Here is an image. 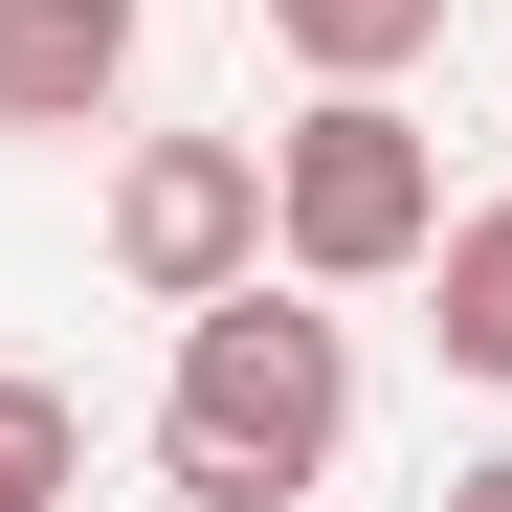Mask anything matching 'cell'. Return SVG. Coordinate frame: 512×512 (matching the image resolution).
Instances as JSON below:
<instances>
[{"label":"cell","instance_id":"6da1fadb","mask_svg":"<svg viewBox=\"0 0 512 512\" xmlns=\"http://www.w3.org/2000/svg\"><path fill=\"white\" fill-rule=\"evenodd\" d=\"M334 446H357V334H334L312 290H201L179 312V401H156V490L179 512H290L334 490Z\"/></svg>","mask_w":512,"mask_h":512},{"label":"cell","instance_id":"7a4b0ae2","mask_svg":"<svg viewBox=\"0 0 512 512\" xmlns=\"http://www.w3.org/2000/svg\"><path fill=\"white\" fill-rule=\"evenodd\" d=\"M423 245H446V156H423L401 90H312L268 134V268L290 290H401Z\"/></svg>","mask_w":512,"mask_h":512},{"label":"cell","instance_id":"3957f363","mask_svg":"<svg viewBox=\"0 0 512 512\" xmlns=\"http://www.w3.org/2000/svg\"><path fill=\"white\" fill-rule=\"evenodd\" d=\"M245 268H268V134H134L112 156V290L201 312Z\"/></svg>","mask_w":512,"mask_h":512},{"label":"cell","instance_id":"277c9868","mask_svg":"<svg viewBox=\"0 0 512 512\" xmlns=\"http://www.w3.org/2000/svg\"><path fill=\"white\" fill-rule=\"evenodd\" d=\"M134 90V0H0V134H90Z\"/></svg>","mask_w":512,"mask_h":512},{"label":"cell","instance_id":"5b68a950","mask_svg":"<svg viewBox=\"0 0 512 512\" xmlns=\"http://www.w3.org/2000/svg\"><path fill=\"white\" fill-rule=\"evenodd\" d=\"M423 334H446V379L512 401V201H446V245H423Z\"/></svg>","mask_w":512,"mask_h":512},{"label":"cell","instance_id":"8992f818","mask_svg":"<svg viewBox=\"0 0 512 512\" xmlns=\"http://www.w3.org/2000/svg\"><path fill=\"white\" fill-rule=\"evenodd\" d=\"M268 45L312 67V90H401V67L446 45V0H268Z\"/></svg>","mask_w":512,"mask_h":512},{"label":"cell","instance_id":"52a82bcc","mask_svg":"<svg viewBox=\"0 0 512 512\" xmlns=\"http://www.w3.org/2000/svg\"><path fill=\"white\" fill-rule=\"evenodd\" d=\"M67 490H90V423H67V379L0 357V512H67Z\"/></svg>","mask_w":512,"mask_h":512},{"label":"cell","instance_id":"ba28073f","mask_svg":"<svg viewBox=\"0 0 512 512\" xmlns=\"http://www.w3.org/2000/svg\"><path fill=\"white\" fill-rule=\"evenodd\" d=\"M446 512H512V446H490V468H446Z\"/></svg>","mask_w":512,"mask_h":512}]
</instances>
